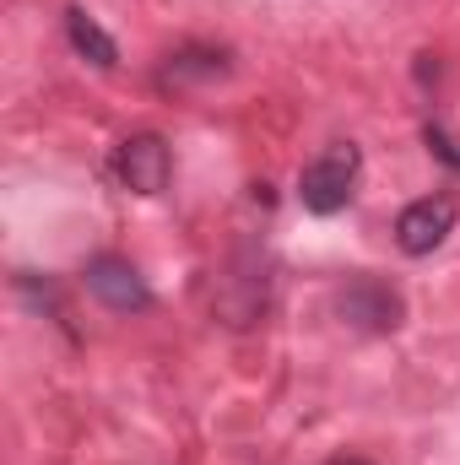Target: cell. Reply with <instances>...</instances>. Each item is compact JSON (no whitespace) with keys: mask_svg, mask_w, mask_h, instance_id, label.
<instances>
[{"mask_svg":"<svg viewBox=\"0 0 460 465\" xmlns=\"http://www.w3.org/2000/svg\"><path fill=\"white\" fill-rule=\"evenodd\" d=\"M357 173H363V152H357L352 141H336V146H325L320 157H309L304 173H298V201H304V212H309V217H336V212H346L352 195H357Z\"/></svg>","mask_w":460,"mask_h":465,"instance_id":"1","label":"cell"},{"mask_svg":"<svg viewBox=\"0 0 460 465\" xmlns=\"http://www.w3.org/2000/svg\"><path fill=\"white\" fill-rule=\"evenodd\" d=\"M336 314L363 336H395L406 325V298H401L395 282L357 271V276H346L336 287Z\"/></svg>","mask_w":460,"mask_h":465,"instance_id":"2","label":"cell"},{"mask_svg":"<svg viewBox=\"0 0 460 465\" xmlns=\"http://www.w3.org/2000/svg\"><path fill=\"white\" fill-rule=\"evenodd\" d=\"M455 217H460V201L450 190H434V195H417L412 206H401V217H395V243H401V254H412V260L434 254V249L455 232Z\"/></svg>","mask_w":460,"mask_h":465,"instance_id":"3","label":"cell"},{"mask_svg":"<svg viewBox=\"0 0 460 465\" xmlns=\"http://www.w3.org/2000/svg\"><path fill=\"white\" fill-rule=\"evenodd\" d=\"M115 173L130 195H163L168 190V173H174V152H168V141L157 130H135V135L119 141Z\"/></svg>","mask_w":460,"mask_h":465,"instance_id":"4","label":"cell"},{"mask_svg":"<svg viewBox=\"0 0 460 465\" xmlns=\"http://www.w3.org/2000/svg\"><path fill=\"white\" fill-rule=\"evenodd\" d=\"M82 282H87V292H93L104 309H115V314H146V309H152V287H146V276H141L125 254H93V260L82 265Z\"/></svg>","mask_w":460,"mask_h":465,"instance_id":"5","label":"cell"},{"mask_svg":"<svg viewBox=\"0 0 460 465\" xmlns=\"http://www.w3.org/2000/svg\"><path fill=\"white\" fill-rule=\"evenodd\" d=\"M65 38H71V49H76L87 65H98V71H115L119 65V44L98 27V16H93L87 5H65Z\"/></svg>","mask_w":460,"mask_h":465,"instance_id":"6","label":"cell"},{"mask_svg":"<svg viewBox=\"0 0 460 465\" xmlns=\"http://www.w3.org/2000/svg\"><path fill=\"white\" fill-rule=\"evenodd\" d=\"M228 71H233L228 49H179V54H168V65H163V87L217 82V76H228Z\"/></svg>","mask_w":460,"mask_h":465,"instance_id":"7","label":"cell"},{"mask_svg":"<svg viewBox=\"0 0 460 465\" xmlns=\"http://www.w3.org/2000/svg\"><path fill=\"white\" fill-rule=\"evenodd\" d=\"M423 141H428V152H434L439 163H450V168L460 173V146L450 141V130H445L439 119H428V124H423Z\"/></svg>","mask_w":460,"mask_h":465,"instance_id":"8","label":"cell"},{"mask_svg":"<svg viewBox=\"0 0 460 465\" xmlns=\"http://www.w3.org/2000/svg\"><path fill=\"white\" fill-rule=\"evenodd\" d=\"M325 465H374V460H363V455H336V460H325Z\"/></svg>","mask_w":460,"mask_h":465,"instance_id":"9","label":"cell"}]
</instances>
